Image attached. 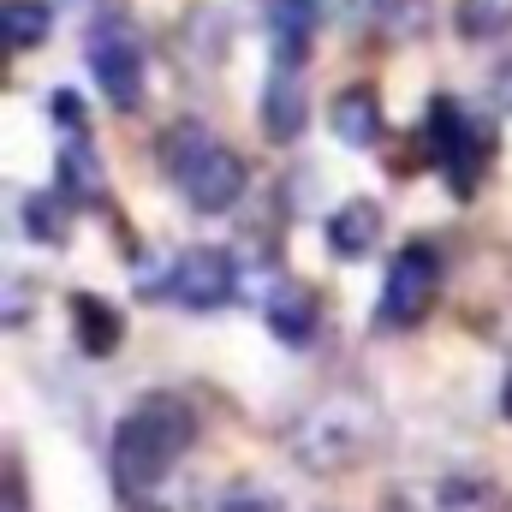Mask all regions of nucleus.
<instances>
[{
  "label": "nucleus",
  "instance_id": "nucleus-6",
  "mask_svg": "<svg viewBox=\"0 0 512 512\" xmlns=\"http://www.w3.org/2000/svg\"><path fill=\"white\" fill-rule=\"evenodd\" d=\"M167 292H173L185 310H221V304L239 292V262L227 251H215V245H191V251L173 262Z\"/></svg>",
  "mask_w": 512,
  "mask_h": 512
},
{
  "label": "nucleus",
  "instance_id": "nucleus-2",
  "mask_svg": "<svg viewBox=\"0 0 512 512\" xmlns=\"http://www.w3.org/2000/svg\"><path fill=\"white\" fill-rule=\"evenodd\" d=\"M191 441H197L191 405L173 399V393H149L137 411L120 417V429H114V483H120V495L126 501H143L191 453Z\"/></svg>",
  "mask_w": 512,
  "mask_h": 512
},
{
  "label": "nucleus",
  "instance_id": "nucleus-5",
  "mask_svg": "<svg viewBox=\"0 0 512 512\" xmlns=\"http://www.w3.org/2000/svg\"><path fill=\"white\" fill-rule=\"evenodd\" d=\"M435 292H441V256L429 251V245H405V251L387 262L376 322H382V328H417V322L429 316Z\"/></svg>",
  "mask_w": 512,
  "mask_h": 512
},
{
  "label": "nucleus",
  "instance_id": "nucleus-18",
  "mask_svg": "<svg viewBox=\"0 0 512 512\" xmlns=\"http://www.w3.org/2000/svg\"><path fill=\"white\" fill-rule=\"evenodd\" d=\"M459 30L471 42H501L512 30V0H459Z\"/></svg>",
  "mask_w": 512,
  "mask_h": 512
},
{
  "label": "nucleus",
  "instance_id": "nucleus-23",
  "mask_svg": "<svg viewBox=\"0 0 512 512\" xmlns=\"http://www.w3.org/2000/svg\"><path fill=\"white\" fill-rule=\"evenodd\" d=\"M316 6V18H358V12H370V0H310Z\"/></svg>",
  "mask_w": 512,
  "mask_h": 512
},
{
  "label": "nucleus",
  "instance_id": "nucleus-24",
  "mask_svg": "<svg viewBox=\"0 0 512 512\" xmlns=\"http://www.w3.org/2000/svg\"><path fill=\"white\" fill-rule=\"evenodd\" d=\"M501 411L512 417V376H507V387H501Z\"/></svg>",
  "mask_w": 512,
  "mask_h": 512
},
{
  "label": "nucleus",
  "instance_id": "nucleus-16",
  "mask_svg": "<svg viewBox=\"0 0 512 512\" xmlns=\"http://www.w3.org/2000/svg\"><path fill=\"white\" fill-rule=\"evenodd\" d=\"M48 24H54V12L42 0H6L0 6V42H6V54L42 48L48 42Z\"/></svg>",
  "mask_w": 512,
  "mask_h": 512
},
{
  "label": "nucleus",
  "instance_id": "nucleus-1",
  "mask_svg": "<svg viewBox=\"0 0 512 512\" xmlns=\"http://www.w3.org/2000/svg\"><path fill=\"white\" fill-rule=\"evenodd\" d=\"M387 441V417L382 405L364 387H334L322 399H310L292 429H286V459L310 477H340L358 471L376 447Z\"/></svg>",
  "mask_w": 512,
  "mask_h": 512
},
{
  "label": "nucleus",
  "instance_id": "nucleus-17",
  "mask_svg": "<svg viewBox=\"0 0 512 512\" xmlns=\"http://www.w3.org/2000/svg\"><path fill=\"white\" fill-rule=\"evenodd\" d=\"M18 227H24V239H36V245H60V239H66V197L30 191V197L18 203Z\"/></svg>",
  "mask_w": 512,
  "mask_h": 512
},
{
  "label": "nucleus",
  "instance_id": "nucleus-25",
  "mask_svg": "<svg viewBox=\"0 0 512 512\" xmlns=\"http://www.w3.org/2000/svg\"><path fill=\"white\" fill-rule=\"evenodd\" d=\"M507 512H512V501H507Z\"/></svg>",
  "mask_w": 512,
  "mask_h": 512
},
{
  "label": "nucleus",
  "instance_id": "nucleus-9",
  "mask_svg": "<svg viewBox=\"0 0 512 512\" xmlns=\"http://www.w3.org/2000/svg\"><path fill=\"white\" fill-rule=\"evenodd\" d=\"M54 179H60V197L72 209H96L108 197V173H102V161H96V149H90L84 131H66V143L54 155Z\"/></svg>",
  "mask_w": 512,
  "mask_h": 512
},
{
  "label": "nucleus",
  "instance_id": "nucleus-12",
  "mask_svg": "<svg viewBox=\"0 0 512 512\" xmlns=\"http://www.w3.org/2000/svg\"><path fill=\"white\" fill-rule=\"evenodd\" d=\"M382 96L370 90V84H352V90H340L334 96V108H328V131L346 143V149H376L382 143Z\"/></svg>",
  "mask_w": 512,
  "mask_h": 512
},
{
  "label": "nucleus",
  "instance_id": "nucleus-10",
  "mask_svg": "<svg viewBox=\"0 0 512 512\" xmlns=\"http://www.w3.org/2000/svg\"><path fill=\"white\" fill-rule=\"evenodd\" d=\"M262 316H268V328H274L280 346H310V340H316V322H322V304H316L310 286L274 280V292L262 298Z\"/></svg>",
  "mask_w": 512,
  "mask_h": 512
},
{
  "label": "nucleus",
  "instance_id": "nucleus-4",
  "mask_svg": "<svg viewBox=\"0 0 512 512\" xmlns=\"http://www.w3.org/2000/svg\"><path fill=\"white\" fill-rule=\"evenodd\" d=\"M423 149H429V161L441 167V179H447V191H459V197H471L477 191V179H483V167H489V155H495V137L477 126L459 102H435L429 108V131H423Z\"/></svg>",
  "mask_w": 512,
  "mask_h": 512
},
{
  "label": "nucleus",
  "instance_id": "nucleus-21",
  "mask_svg": "<svg viewBox=\"0 0 512 512\" xmlns=\"http://www.w3.org/2000/svg\"><path fill=\"white\" fill-rule=\"evenodd\" d=\"M489 108L495 114H512V60H501L495 78H489Z\"/></svg>",
  "mask_w": 512,
  "mask_h": 512
},
{
  "label": "nucleus",
  "instance_id": "nucleus-3",
  "mask_svg": "<svg viewBox=\"0 0 512 512\" xmlns=\"http://www.w3.org/2000/svg\"><path fill=\"white\" fill-rule=\"evenodd\" d=\"M155 161L167 167V179L185 191V203L197 215H227L239 197H245V161L215 143V131L203 120H173V126L155 137Z\"/></svg>",
  "mask_w": 512,
  "mask_h": 512
},
{
  "label": "nucleus",
  "instance_id": "nucleus-14",
  "mask_svg": "<svg viewBox=\"0 0 512 512\" xmlns=\"http://www.w3.org/2000/svg\"><path fill=\"white\" fill-rule=\"evenodd\" d=\"M72 328H78L84 358H114L120 340H126V316L96 292H72Z\"/></svg>",
  "mask_w": 512,
  "mask_h": 512
},
{
  "label": "nucleus",
  "instance_id": "nucleus-8",
  "mask_svg": "<svg viewBox=\"0 0 512 512\" xmlns=\"http://www.w3.org/2000/svg\"><path fill=\"white\" fill-rule=\"evenodd\" d=\"M256 114H262V137H268V143H298V137H304V126H310V96H304L298 72L274 66V78L262 84Z\"/></svg>",
  "mask_w": 512,
  "mask_h": 512
},
{
  "label": "nucleus",
  "instance_id": "nucleus-7",
  "mask_svg": "<svg viewBox=\"0 0 512 512\" xmlns=\"http://www.w3.org/2000/svg\"><path fill=\"white\" fill-rule=\"evenodd\" d=\"M90 72H96L102 96L120 114H137L143 108V48L131 42L126 30H96L90 36Z\"/></svg>",
  "mask_w": 512,
  "mask_h": 512
},
{
  "label": "nucleus",
  "instance_id": "nucleus-11",
  "mask_svg": "<svg viewBox=\"0 0 512 512\" xmlns=\"http://www.w3.org/2000/svg\"><path fill=\"white\" fill-rule=\"evenodd\" d=\"M262 18H268V48H274V66L298 72V66L310 60L316 6H310V0H262Z\"/></svg>",
  "mask_w": 512,
  "mask_h": 512
},
{
  "label": "nucleus",
  "instance_id": "nucleus-20",
  "mask_svg": "<svg viewBox=\"0 0 512 512\" xmlns=\"http://www.w3.org/2000/svg\"><path fill=\"white\" fill-rule=\"evenodd\" d=\"M215 512H280V495H268V489H256V483H239V489H227Z\"/></svg>",
  "mask_w": 512,
  "mask_h": 512
},
{
  "label": "nucleus",
  "instance_id": "nucleus-22",
  "mask_svg": "<svg viewBox=\"0 0 512 512\" xmlns=\"http://www.w3.org/2000/svg\"><path fill=\"white\" fill-rule=\"evenodd\" d=\"M54 120L66 131H84V102H78L72 90H60V96H54Z\"/></svg>",
  "mask_w": 512,
  "mask_h": 512
},
{
  "label": "nucleus",
  "instance_id": "nucleus-15",
  "mask_svg": "<svg viewBox=\"0 0 512 512\" xmlns=\"http://www.w3.org/2000/svg\"><path fill=\"white\" fill-rule=\"evenodd\" d=\"M370 30L382 36L387 48L423 42L435 30V6L429 0H370Z\"/></svg>",
  "mask_w": 512,
  "mask_h": 512
},
{
  "label": "nucleus",
  "instance_id": "nucleus-13",
  "mask_svg": "<svg viewBox=\"0 0 512 512\" xmlns=\"http://www.w3.org/2000/svg\"><path fill=\"white\" fill-rule=\"evenodd\" d=\"M382 245V203L376 197H346L334 215H328V251L340 262H358Z\"/></svg>",
  "mask_w": 512,
  "mask_h": 512
},
{
  "label": "nucleus",
  "instance_id": "nucleus-19",
  "mask_svg": "<svg viewBox=\"0 0 512 512\" xmlns=\"http://www.w3.org/2000/svg\"><path fill=\"white\" fill-rule=\"evenodd\" d=\"M429 512H495V495H489V483H477V477H447V483L435 489V507Z\"/></svg>",
  "mask_w": 512,
  "mask_h": 512
}]
</instances>
